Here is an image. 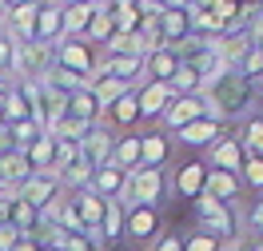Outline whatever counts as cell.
Here are the masks:
<instances>
[{"instance_id":"obj_1","label":"cell","mask_w":263,"mask_h":251,"mask_svg":"<svg viewBox=\"0 0 263 251\" xmlns=\"http://www.w3.org/2000/svg\"><path fill=\"white\" fill-rule=\"evenodd\" d=\"M199 96H203V116L215 120V124H223V120H235L239 112L251 108V100H255V84H247L239 72H223V76L212 80Z\"/></svg>"},{"instance_id":"obj_2","label":"cell","mask_w":263,"mask_h":251,"mask_svg":"<svg viewBox=\"0 0 263 251\" xmlns=\"http://www.w3.org/2000/svg\"><path fill=\"white\" fill-rule=\"evenodd\" d=\"M52 64L60 68V72H68V76H76V80H92L96 56H92V48L84 40H60L52 48Z\"/></svg>"},{"instance_id":"obj_3","label":"cell","mask_w":263,"mask_h":251,"mask_svg":"<svg viewBox=\"0 0 263 251\" xmlns=\"http://www.w3.org/2000/svg\"><path fill=\"white\" fill-rule=\"evenodd\" d=\"M196 219H199V231L215 235V239H223V235H239L235 227V207H228V203L212 200V196H199L196 200Z\"/></svg>"},{"instance_id":"obj_4","label":"cell","mask_w":263,"mask_h":251,"mask_svg":"<svg viewBox=\"0 0 263 251\" xmlns=\"http://www.w3.org/2000/svg\"><path fill=\"white\" fill-rule=\"evenodd\" d=\"M164 200V171L160 167H136L128 176V191H124V207L128 203H148V207H160Z\"/></svg>"},{"instance_id":"obj_5","label":"cell","mask_w":263,"mask_h":251,"mask_svg":"<svg viewBox=\"0 0 263 251\" xmlns=\"http://www.w3.org/2000/svg\"><path fill=\"white\" fill-rule=\"evenodd\" d=\"M60 191H64V187H60V171H32V176H28V180L16 187V196L28 203L32 211L48 207V203L56 200Z\"/></svg>"},{"instance_id":"obj_6","label":"cell","mask_w":263,"mask_h":251,"mask_svg":"<svg viewBox=\"0 0 263 251\" xmlns=\"http://www.w3.org/2000/svg\"><path fill=\"white\" fill-rule=\"evenodd\" d=\"M156 32H160L164 48H180L183 40L192 36V12L187 8H164V12H156Z\"/></svg>"},{"instance_id":"obj_7","label":"cell","mask_w":263,"mask_h":251,"mask_svg":"<svg viewBox=\"0 0 263 251\" xmlns=\"http://www.w3.org/2000/svg\"><path fill=\"white\" fill-rule=\"evenodd\" d=\"M112 144H116V136L108 132V128H92V132L80 140V164H88L92 171L96 167H104V164H112Z\"/></svg>"},{"instance_id":"obj_8","label":"cell","mask_w":263,"mask_h":251,"mask_svg":"<svg viewBox=\"0 0 263 251\" xmlns=\"http://www.w3.org/2000/svg\"><path fill=\"white\" fill-rule=\"evenodd\" d=\"M128 176H132V171H120L116 164H104V167H96V171H92L88 191H92V196H100V200H120V203H124Z\"/></svg>"},{"instance_id":"obj_9","label":"cell","mask_w":263,"mask_h":251,"mask_svg":"<svg viewBox=\"0 0 263 251\" xmlns=\"http://www.w3.org/2000/svg\"><path fill=\"white\" fill-rule=\"evenodd\" d=\"M156 227H160V207H148V203H128L124 207V235L152 239Z\"/></svg>"},{"instance_id":"obj_10","label":"cell","mask_w":263,"mask_h":251,"mask_svg":"<svg viewBox=\"0 0 263 251\" xmlns=\"http://www.w3.org/2000/svg\"><path fill=\"white\" fill-rule=\"evenodd\" d=\"M172 100H176V92L167 84H144L136 92V108H140V116H148V120H160L172 108Z\"/></svg>"},{"instance_id":"obj_11","label":"cell","mask_w":263,"mask_h":251,"mask_svg":"<svg viewBox=\"0 0 263 251\" xmlns=\"http://www.w3.org/2000/svg\"><path fill=\"white\" fill-rule=\"evenodd\" d=\"M243 148H239V140L235 136H219L212 144V171H231V176H239V167H243Z\"/></svg>"},{"instance_id":"obj_12","label":"cell","mask_w":263,"mask_h":251,"mask_svg":"<svg viewBox=\"0 0 263 251\" xmlns=\"http://www.w3.org/2000/svg\"><path fill=\"white\" fill-rule=\"evenodd\" d=\"M60 36H64V24H60V4H52V0H40V8H36V44H60Z\"/></svg>"},{"instance_id":"obj_13","label":"cell","mask_w":263,"mask_h":251,"mask_svg":"<svg viewBox=\"0 0 263 251\" xmlns=\"http://www.w3.org/2000/svg\"><path fill=\"white\" fill-rule=\"evenodd\" d=\"M203 116V96H176L172 100V108L164 112V124L172 128V132H180V128H187V124H196V120Z\"/></svg>"},{"instance_id":"obj_14","label":"cell","mask_w":263,"mask_h":251,"mask_svg":"<svg viewBox=\"0 0 263 251\" xmlns=\"http://www.w3.org/2000/svg\"><path fill=\"white\" fill-rule=\"evenodd\" d=\"M64 116L68 120H80V124H100V104H96V96H92L88 84L76 88V92L64 100Z\"/></svg>"},{"instance_id":"obj_15","label":"cell","mask_w":263,"mask_h":251,"mask_svg":"<svg viewBox=\"0 0 263 251\" xmlns=\"http://www.w3.org/2000/svg\"><path fill=\"white\" fill-rule=\"evenodd\" d=\"M176 68H180V56L172 48H152L144 56V72H148V84H167L176 76Z\"/></svg>"},{"instance_id":"obj_16","label":"cell","mask_w":263,"mask_h":251,"mask_svg":"<svg viewBox=\"0 0 263 251\" xmlns=\"http://www.w3.org/2000/svg\"><path fill=\"white\" fill-rule=\"evenodd\" d=\"M183 140V144H187V148H212L215 140H219V136H223V124H215V120H208V116H199L196 124H187V128H180V132H176Z\"/></svg>"},{"instance_id":"obj_17","label":"cell","mask_w":263,"mask_h":251,"mask_svg":"<svg viewBox=\"0 0 263 251\" xmlns=\"http://www.w3.org/2000/svg\"><path fill=\"white\" fill-rule=\"evenodd\" d=\"M100 0H92V4H72V8H60V24H64V36L60 40H80L84 28H88V20L96 16Z\"/></svg>"},{"instance_id":"obj_18","label":"cell","mask_w":263,"mask_h":251,"mask_svg":"<svg viewBox=\"0 0 263 251\" xmlns=\"http://www.w3.org/2000/svg\"><path fill=\"white\" fill-rule=\"evenodd\" d=\"M239 176H231V171H212L208 167V184H203V196H212V200H219V203H235V196H239Z\"/></svg>"},{"instance_id":"obj_19","label":"cell","mask_w":263,"mask_h":251,"mask_svg":"<svg viewBox=\"0 0 263 251\" xmlns=\"http://www.w3.org/2000/svg\"><path fill=\"white\" fill-rule=\"evenodd\" d=\"M72 207H76V216H80L84 231L100 235V219H104V200H100V196H92V191H76V196H72Z\"/></svg>"},{"instance_id":"obj_20","label":"cell","mask_w":263,"mask_h":251,"mask_svg":"<svg viewBox=\"0 0 263 251\" xmlns=\"http://www.w3.org/2000/svg\"><path fill=\"white\" fill-rule=\"evenodd\" d=\"M203 184H208V164H183L176 171V191H180L183 200H199Z\"/></svg>"},{"instance_id":"obj_21","label":"cell","mask_w":263,"mask_h":251,"mask_svg":"<svg viewBox=\"0 0 263 251\" xmlns=\"http://www.w3.org/2000/svg\"><path fill=\"white\" fill-rule=\"evenodd\" d=\"M167 151H172V144H167V136H164V132L140 136V167H164Z\"/></svg>"},{"instance_id":"obj_22","label":"cell","mask_w":263,"mask_h":251,"mask_svg":"<svg viewBox=\"0 0 263 251\" xmlns=\"http://www.w3.org/2000/svg\"><path fill=\"white\" fill-rule=\"evenodd\" d=\"M88 88H92V96H96L100 112H108V108H112L120 96H128V92H132V84L112 80V76H96V80H88Z\"/></svg>"},{"instance_id":"obj_23","label":"cell","mask_w":263,"mask_h":251,"mask_svg":"<svg viewBox=\"0 0 263 251\" xmlns=\"http://www.w3.org/2000/svg\"><path fill=\"white\" fill-rule=\"evenodd\" d=\"M20 156L28 160V167H32V171H56V167H52V160H56V148H52V136H48V132L36 136V140H32L24 151H20Z\"/></svg>"},{"instance_id":"obj_24","label":"cell","mask_w":263,"mask_h":251,"mask_svg":"<svg viewBox=\"0 0 263 251\" xmlns=\"http://www.w3.org/2000/svg\"><path fill=\"white\" fill-rule=\"evenodd\" d=\"M112 164L120 171H136L140 167V136H120L112 144Z\"/></svg>"},{"instance_id":"obj_25","label":"cell","mask_w":263,"mask_h":251,"mask_svg":"<svg viewBox=\"0 0 263 251\" xmlns=\"http://www.w3.org/2000/svg\"><path fill=\"white\" fill-rule=\"evenodd\" d=\"M112 36H116V20L108 16L104 8H96V16L88 20V28H84V40H92V44H100V48H104Z\"/></svg>"},{"instance_id":"obj_26","label":"cell","mask_w":263,"mask_h":251,"mask_svg":"<svg viewBox=\"0 0 263 251\" xmlns=\"http://www.w3.org/2000/svg\"><path fill=\"white\" fill-rule=\"evenodd\" d=\"M100 231H104V239H120V235H124V203L120 200H104Z\"/></svg>"},{"instance_id":"obj_27","label":"cell","mask_w":263,"mask_h":251,"mask_svg":"<svg viewBox=\"0 0 263 251\" xmlns=\"http://www.w3.org/2000/svg\"><path fill=\"white\" fill-rule=\"evenodd\" d=\"M239 148H243V156H255V160H263V120H259V116L243 124Z\"/></svg>"},{"instance_id":"obj_28","label":"cell","mask_w":263,"mask_h":251,"mask_svg":"<svg viewBox=\"0 0 263 251\" xmlns=\"http://www.w3.org/2000/svg\"><path fill=\"white\" fill-rule=\"evenodd\" d=\"M4 136L12 140V148H16V151H24V148L36 140V136H44V132L36 128L32 120H20V124H4Z\"/></svg>"},{"instance_id":"obj_29","label":"cell","mask_w":263,"mask_h":251,"mask_svg":"<svg viewBox=\"0 0 263 251\" xmlns=\"http://www.w3.org/2000/svg\"><path fill=\"white\" fill-rule=\"evenodd\" d=\"M52 148H56V160H52V167H56V171L80 164V144H76V140H56V136H52Z\"/></svg>"},{"instance_id":"obj_30","label":"cell","mask_w":263,"mask_h":251,"mask_svg":"<svg viewBox=\"0 0 263 251\" xmlns=\"http://www.w3.org/2000/svg\"><path fill=\"white\" fill-rule=\"evenodd\" d=\"M60 251H100V235H92V231H64L60 235Z\"/></svg>"},{"instance_id":"obj_31","label":"cell","mask_w":263,"mask_h":251,"mask_svg":"<svg viewBox=\"0 0 263 251\" xmlns=\"http://www.w3.org/2000/svg\"><path fill=\"white\" fill-rule=\"evenodd\" d=\"M108 112H112L116 124H132V120H140V108H136V88H132L128 96H120V100H116Z\"/></svg>"},{"instance_id":"obj_32","label":"cell","mask_w":263,"mask_h":251,"mask_svg":"<svg viewBox=\"0 0 263 251\" xmlns=\"http://www.w3.org/2000/svg\"><path fill=\"white\" fill-rule=\"evenodd\" d=\"M239 184L255 187V191H263V160L247 156V160H243V167H239Z\"/></svg>"},{"instance_id":"obj_33","label":"cell","mask_w":263,"mask_h":251,"mask_svg":"<svg viewBox=\"0 0 263 251\" xmlns=\"http://www.w3.org/2000/svg\"><path fill=\"white\" fill-rule=\"evenodd\" d=\"M12 52H16V40L0 28V80H4V76H12Z\"/></svg>"},{"instance_id":"obj_34","label":"cell","mask_w":263,"mask_h":251,"mask_svg":"<svg viewBox=\"0 0 263 251\" xmlns=\"http://www.w3.org/2000/svg\"><path fill=\"white\" fill-rule=\"evenodd\" d=\"M183 251H223V247H219V239H215V235L196 231V235H187V239H183Z\"/></svg>"},{"instance_id":"obj_35","label":"cell","mask_w":263,"mask_h":251,"mask_svg":"<svg viewBox=\"0 0 263 251\" xmlns=\"http://www.w3.org/2000/svg\"><path fill=\"white\" fill-rule=\"evenodd\" d=\"M20 239H24V235H20L16 227H8V223L0 227V251H12V247L20 243Z\"/></svg>"},{"instance_id":"obj_36","label":"cell","mask_w":263,"mask_h":251,"mask_svg":"<svg viewBox=\"0 0 263 251\" xmlns=\"http://www.w3.org/2000/svg\"><path fill=\"white\" fill-rule=\"evenodd\" d=\"M247 223H251V239H263V200L255 203V207H251V216H247Z\"/></svg>"},{"instance_id":"obj_37","label":"cell","mask_w":263,"mask_h":251,"mask_svg":"<svg viewBox=\"0 0 263 251\" xmlns=\"http://www.w3.org/2000/svg\"><path fill=\"white\" fill-rule=\"evenodd\" d=\"M156 251H183V239L180 235H164V239L156 243Z\"/></svg>"},{"instance_id":"obj_38","label":"cell","mask_w":263,"mask_h":251,"mask_svg":"<svg viewBox=\"0 0 263 251\" xmlns=\"http://www.w3.org/2000/svg\"><path fill=\"white\" fill-rule=\"evenodd\" d=\"M36 247H40V243H36V235H24V239H20L12 251H36Z\"/></svg>"},{"instance_id":"obj_39","label":"cell","mask_w":263,"mask_h":251,"mask_svg":"<svg viewBox=\"0 0 263 251\" xmlns=\"http://www.w3.org/2000/svg\"><path fill=\"white\" fill-rule=\"evenodd\" d=\"M152 4H156L160 12H164V8H187V0H152Z\"/></svg>"},{"instance_id":"obj_40","label":"cell","mask_w":263,"mask_h":251,"mask_svg":"<svg viewBox=\"0 0 263 251\" xmlns=\"http://www.w3.org/2000/svg\"><path fill=\"white\" fill-rule=\"evenodd\" d=\"M72 4H92V0H60V8H72Z\"/></svg>"},{"instance_id":"obj_41","label":"cell","mask_w":263,"mask_h":251,"mask_svg":"<svg viewBox=\"0 0 263 251\" xmlns=\"http://www.w3.org/2000/svg\"><path fill=\"white\" fill-rule=\"evenodd\" d=\"M36 251H60V247H52V243H40V247H36Z\"/></svg>"},{"instance_id":"obj_42","label":"cell","mask_w":263,"mask_h":251,"mask_svg":"<svg viewBox=\"0 0 263 251\" xmlns=\"http://www.w3.org/2000/svg\"><path fill=\"white\" fill-rule=\"evenodd\" d=\"M0 227H4V207H0Z\"/></svg>"},{"instance_id":"obj_43","label":"cell","mask_w":263,"mask_h":251,"mask_svg":"<svg viewBox=\"0 0 263 251\" xmlns=\"http://www.w3.org/2000/svg\"><path fill=\"white\" fill-rule=\"evenodd\" d=\"M4 191H8V187H4V184H0V196H4Z\"/></svg>"},{"instance_id":"obj_44","label":"cell","mask_w":263,"mask_h":251,"mask_svg":"<svg viewBox=\"0 0 263 251\" xmlns=\"http://www.w3.org/2000/svg\"><path fill=\"white\" fill-rule=\"evenodd\" d=\"M4 84H8V80H0V92H4Z\"/></svg>"},{"instance_id":"obj_45","label":"cell","mask_w":263,"mask_h":251,"mask_svg":"<svg viewBox=\"0 0 263 251\" xmlns=\"http://www.w3.org/2000/svg\"><path fill=\"white\" fill-rule=\"evenodd\" d=\"M0 128H4V116H0Z\"/></svg>"},{"instance_id":"obj_46","label":"cell","mask_w":263,"mask_h":251,"mask_svg":"<svg viewBox=\"0 0 263 251\" xmlns=\"http://www.w3.org/2000/svg\"><path fill=\"white\" fill-rule=\"evenodd\" d=\"M259 251H263V239H259Z\"/></svg>"},{"instance_id":"obj_47","label":"cell","mask_w":263,"mask_h":251,"mask_svg":"<svg viewBox=\"0 0 263 251\" xmlns=\"http://www.w3.org/2000/svg\"><path fill=\"white\" fill-rule=\"evenodd\" d=\"M0 28H4V20H0Z\"/></svg>"},{"instance_id":"obj_48","label":"cell","mask_w":263,"mask_h":251,"mask_svg":"<svg viewBox=\"0 0 263 251\" xmlns=\"http://www.w3.org/2000/svg\"><path fill=\"white\" fill-rule=\"evenodd\" d=\"M259 120H263V116H259Z\"/></svg>"}]
</instances>
